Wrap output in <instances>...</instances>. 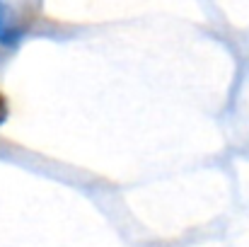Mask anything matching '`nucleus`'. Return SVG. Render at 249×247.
I'll use <instances>...</instances> for the list:
<instances>
[{
  "label": "nucleus",
  "mask_w": 249,
  "mask_h": 247,
  "mask_svg": "<svg viewBox=\"0 0 249 247\" xmlns=\"http://www.w3.org/2000/svg\"><path fill=\"white\" fill-rule=\"evenodd\" d=\"M17 27L10 22V15H7V10H5V5L0 2V41L2 44H12V41H17Z\"/></svg>",
  "instance_id": "obj_1"
},
{
  "label": "nucleus",
  "mask_w": 249,
  "mask_h": 247,
  "mask_svg": "<svg viewBox=\"0 0 249 247\" xmlns=\"http://www.w3.org/2000/svg\"><path fill=\"white\" fill-rule=\"evenodd\" d=\"M7 119V102H5V97L0 95V124Z\"/></svg>",
  "instance_id": "obj_2"
}]
</instances>
